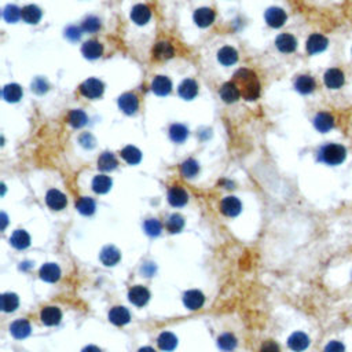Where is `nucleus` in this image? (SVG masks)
<instances>
[{
	"instance_id": "nucleus-1",
	"label": "nucleus",
	"mask_w": 352,
	"mask_h": 352,
	"mask_svg": "<svg viewBox=\"0 0 352 352\" xmlns=\"http://www.w3.org/2000/svg\"><path fill=\"white\" fill-rule=\"evenodd\" d=\"M235 84H238V90L242 98L247 101H256L260 95V83L256 73L249 69H239L234 75Z\"/></svg>"
},
{
	"instance_id": "nucleus-2",
	"label": "nucleus",
	"mask_w": 352,
	"mask_h": 352,
	"mask_svg": "<svg viewBox=\"0 0 352 352\" xmlns=\"http://www.w3.org/2000/svg\"><path fill=\"white\" fill-rule=\"evenodd\" d=\"M345 157H347V150L339 143H327L322 146L318 153V160L327 165H339L345 160Z\"/></svg>"
},
{
	"instance_id": "nucleus-3",
	"label": "nucleus",
	"mask_w": 352,
	"mask_h": 352,
	"mask_svg": "<svg viewBox=\"0 0 352 352\" xmlns=\"http://www.w3.org/2000/svg\"><path fill=\"white\" fill-rule=\"evenodd\" d=\"M103 83L98 79H88L80 85V93L88 99H97L103 94Z\"/></svg>"
},
{
	"instance_id": "nucleus-4",
	"label": "nucleus",
	"mask_w": 352,
	"mask_h": 352,
	"mask_svg": "<svg viewBox=\"0 0 352 352\" xmlns=\"http://www.w3.org/2000/svg\"><path fill=\"white\" fill-rule=\"evenodd\" d=\"M323 81H325L326 87L330 88V90H339L345 83V76L337 68H332L329 71H326L325 76H323Z\"/></svg>"
},
{
	"instance_id": "nucleus-5",
	"label": "nucleus",
	"mask_w": 352,
	"mask_h": 352,
	"mask_svg": "<svg viewBox=\"0 0 352 352\" xmlns=\"http://www.w3.org/2000/svg\"><path fill=\"white\" fill-rule=\"evenodd\" d=\"M220 211L229 217H235L241 213L242 204L237 197H226L220 203Z\"/></svg>"
},
{
	"instance_id": "nucleus-6",
	"label": "nucleus",
	"mask_w": 352,
	"mask_h": 352,
	"mask_svg": "<svg viewBox=\"0 0 352 352\" xmlns=\"http://www.w3.org/2000/svg\"><path fill=\"white\" fill-rule=\"evenodd\" d=\"M119 106L120 109L123 110L125 115L132 116L137 113L138 107H139V101H138V97L135 94L127 93L123 94V95L119 98Z\"/></svg>"
},
{
	"instance_id": "nucleus-7",
	"label": "nucleus",
	"mask_w": 352,
	"mask_h": 352,
	"mask_svg": "<svg viewBox=\"0 0 352 352\" xmlns=\"http://www.w3.org/2000/svg\"><path fill=\"white\" fill-rule=\"evenodd\" d=\"M168 201H169L172 207H185L187 201H189V194L186 193V190L182 189L181 186H173L168 191Z\"/></svg>"
},
{
	"instance_id": "nucleus-8",
	"label": "nucleus",
	"mask_w": 352,
	"mask_h": 352,
	"mask_svg": "<svg viewBox=\"0 0 352 352\" xmlns=\"http://www.w3.org/2000/svg\"><path fill=\"white\" fill-rule=\"evenodd\" d=\"M129 301L137 307H143L145 304H147L150 299V292L146 289L145 286L137 285L132 288L129 293H128Z\"/></svg>"
},
{
	"instance_id": "nucleus-9",
	"label": "nucleus",
	"mask_w": 352,
	"mask_h": 352,
	"mask_svg": "<svg viewBox=\"0 0 352 352\" xmlns=\"http://www.w3.org/2000/svg\"><path fill=\"white\" fill-rule=\"evenodd\" d=\"M46 203L51 209L54 211H61L66 207L68 204V200H66V195L63 193H61L59 190L51 189L46 195Z\"/></svg>"
},
{
	"instance_id": "nucleus-10",
	"label": "nucleus",
	"mask_w": 352,
	"mask_h": 352,
	"mask_svg": "<svg viewBox=\"0 0 352 352\" xmlns=\"http://www.w3.org/2000/svg\"><path fill=\"white\" fill-rule=\"evenodd\" d=\"M286 13L279 7H271L266 11V22L271 28H281L286 22Z\"/></svg>"
},
{
	"instance_id": "nucleus-11",
	"label": "nucleus",
	"mask_w": 352,
	"mask_h": 352,
	"mask_svg": "<svg viewBox=\"0 0 352 352\" xmlns=\"http://www.w3.org/2000/svg\"><path fill=\"white\" fill-rule=\"evenodd\" d=\"M288 345H289L292 351L303 352L310 345V339H308V336L305 333H303V332H295L288 339Z\"/></svg>"
},
{
	"instance_id": "nucleus-12",
	"label": "nucleus",
	"mask_w": 352,
	"mask_h": 352,
	"mask_svg": "<svg viewBox=\"0 0 352 352\" xmlns=\"http://www.w3.org/2000/svg\"><path fill=\"white\" fill-rule=\"evenodd\" d=\"M40 319L44 325L47 326H55L58 325L62 319L61 310L58 307H46L41 310L40 314Z\"/></svg>"
},
{
	"instance_id": "nucleus-13",
	"label": "nucleus",
	"mask_w": 352,
	"mask_h": 352,
	"mask_svg": "<svg viewBox=\"0 0 352 352\" xmlns=\"http://www.w3.org/2000/svg\"><path fill=\"white\" fill-rule=\"evenodd\" d=\"M327 47V39H326L323 35H319V33H314L308 37L307 40V51L311 55L318 53H322L323 50H326Z\"/></svg>"
},
{
	"instance_id": "nucleus-14",
	"label": "nucleus",
	"mask_w": 352,
	"mask_h": 352,
	"mask_svg": "<svg viewBox=\"0 0 352 352\" xmlns=\"http://www.w3.org/2000/svg\"><path fill=\"white\" fill-rule=\"evenodd\" d=\"M275 44H277V49L281 53L289 54L293 53L296 47H297V40H296L295 36L289 35V33H282V35H279L277 37Z\"/></svg>"
},
{
	"instance_id": "nucleus-15",
	"label": "nucleus",
	"mask_w": 352,
	"mask_h": 352,
	"mask_svg": "<svg viewBox=\"0 0 352 352\" xmlns=\"http://www.w3.org/2000/svg\"><path fill=\"white\" fill-rule=\"evenodd\" d=\"M204 301H205V297L200 291H189L186 292L183 295V303L189 310H198L204 305Z\"/></svg>"
},
{
	"instance_id": "nucleus-16",
	"label": "nucleus",
	"mask_w": 352,
	"mask_h": 352,
	"mask_svg": "<svg viewBox=\"0 0 352 352\" xmlns=\"http://www.w3.org/2000/svg\"><path fill=\"white\" fill-rule=\"evenodd\" d=\"M215 21V13L213 10L208 9V7H203V9L195 10L194 13V22L197 24L198 27L207 28L212 25Z\"/></svg>"
},
{
	"instance_id": "nucleus-17",
	"label": "nucleus",
	"mask_w": 352,
	"mask_h": 352,
	"mask_svg": "<svg viewBox=\"0 0 352 352\" xmlns=\"http://www.w3.org/2000/svg\"><path fill=\"white\" fill-rule=\"evenodd\" d=\"M220 97H222V99L226 103H234V102H237L239 99L241 93L238 90L237 84L230 81V83H225L222 85V88H220Z\"/></svg>"
},
{
	"instance_id": "nucleus-18",
	"label": "nucleus",
	"mask_w": 352,
	"mask_h": 352,
	"mask_svg": "<svg viewBox=\"0 0 352 352\" xmlns=\"http://www.w3.org/2000/svg\"><path fill=\"white\" fill-rule=\"evenodd\" d=\"M109 321L117 326H124L131 321V314L125 307H115L110 310Z\"/></svg>"
},
{
	"instance_id": "nucleus-19",
	"label": "nucleus",
	"mask_w": 352,
	"mask_h": 352,
	"mask_svg": "<svg viewBox=\"0 0 352 352\" xmlns=\"http://www.w3.org/2000/svg\"><path fill=\"white\" fill-rule=\"evenodd\" d=\"M151 90L154 94H157L159 97H165L171 93L172 83L167 76H157L154 77L153 83H151Z\"/></svg>"
},
{
	"instance_id": "nucleus-20",
	"label": "nucleus",
	"mask_w": 352,
	"mask_h": 352,
	"mask_svg": "<svg viewBox=\"0 0 352 352\" xmlns=\"http://www.w3.org/2000/svg\"><path fill=\"white\" fill-rule=\"evenodd\" d=\"M151 18V11L147 6L137 5L131 11V19L137 25H146Z\"/></svg>"
},
{
	"instance_id": "nucleus-21",
	"label": "nucleus",
	"mask_w": 352,
	"mask_h": 352,
	"mask_svg": "<svg viewBox=\"0 0 352 352\" xmlns=\"http://www.w3.org/2000/svg\"><path fill=\"white\" fill-rule=\"evenodd\" d=\"M40 278L46 282H57L61 278V269L55 263H46L40 269Z\"/></svg>"
},
{
	"instance_id": "nucleus-22",
	"label": "nucleus",
	"mask_w": 352,
	"mask_h": 352,
	"mask_svg": "<svg viewBox=\"0 0 352 352\" xmlns=\"http://www.w3.org/2000/svg\"><path fill=\"white\" fill-rule=\"evenodd\" d=\"M314 125L319 132H327L335 127V119L333 116L327 112H321L315 116L314 119Z\"/></svg>"
},
{
	"instance_id": "nucleus-23",
	"label": "nucleus",
	"mask_w": 352,
	"mask_h": 352,
	"mask_svg": "<svg viewBox=\"0 0 352 352\" xmlns=\"http://www.w3.org/2000/svg\"><path fill=\"white\" fill-rule=\"evenodd\" d=\"M31 323L27 319H18L13 322V325L10 326V332L11 335L18 340H22L31 335Z\"/></svg>"
},
{
	"instance_id": "nucleus-24",
	"label": "nucleus",
	"mask_w": 352,
	"mask_h": 352,
	"mask_svg": "<svg viewBox=\"0 0 352 352\" xmlns=\"http://www.w3.org/2000/svg\"><path fill=\"white\" fill-rule=\"evenodd\" d=\"M81 51H83L84 57L88 58V59H97L103 53V47H102V44L99 41H97V40H88V41H85L83 44Z\"/></svg>"
},
{
	"instance_id": "nucleus-25",
	"label": "nucleus",
	"mask_w": 352,
	"mask_h": 352,
	"mask_svg": "<svg viewBox=\"0 0 352 352\" xmlns=\"http://www.w3.org/2000/svg\"><path fill=\"white\" fill-rule=\"evenodd\" d=\"M121 259V253L117 248L115 247H105L101 252V261L105 266L110 267V266H116Z\"/></svg>"
},
{
	"instance_id": "nucleus-26",
	"label": "nucleus",
	"mask_w": 352,
	"mask_h": 352,
	"mask_svg": "<svg viewBox=\"0 0 352 352\" xmlns=\"http://www.w3.org/2000/svg\"><path fill=\"white\" fill-rule=\"evenodd\" d=\"M198 85L193 79H186L183 83L179 85V95L186 101H191L197 97Z\"/></svg>"
},
{
	"instance_id": "nucleus-27",
	"label": "nucleus",
	"mask_w": 352,
	"mask_h": 352,
	"mask_svg": "<svg viewBox=\"0 0 352 352\" xmlns=\"http://www.w3.org/2000/svg\"><path fill=\"white\" fill-rule=\"evenodd\" d=\"M173 57V47L167 41H160L153 49V58L159 61H165Z\"/></svg>"
},
{
	"instance_id": "nucleus-28",
	"label": "nucleus",
	"mask_w": 352,
	"mask_h": 352,
	"mask_svg": "<svg viewBox=\"0 0 352 352\" xmlns=\"http://www.w3.org/2000/svg\"><path fill=\"white\" fill-rule=\"evenodd\" d=\"M10 242L17 249H27L31 245V237L25 230H15L10 238Z\"/></svg>"
},
{
	"instance_id": "nucleus-29",
	"label": "nucleus",
	"mask_w": 352,
	"mask_h": 352,
	"mask_svg": "<svg viewBox=\"0 0 352 352\" xmlns=\"http://www.w3.org/2000/svg\"><path fill=\"white\" fill-rule=\"evenodd\" d=\"M21 15L22 19L27 22V24L36 25V24L41 19V10H40L37 6L29 5L21 10Z\"/></svg>"
},
{
	"instance_id": "nucleus-30",
	"label": "nucleus",
	"mask_w": 352,
	"mask_h": 352,
	"mask_svg": "<svg viewBox=\"0 0 352 352\" xmlns=\"http://www.w3.org/2000/svg\"><path fill=\"white\" fill-rule=\"evenodd\" d=\"M217 59H219V62L222 65H234V63L238 61V53L233 49V47L226 46V47L219 50V53H217Z\"/></svg>"
},
{
	"instance_id": "nucleus-31",
	"label": "nucleus",
	"mask_w": 352,
	"mask_h": 352,
	"mask_svg": "<svg viewBox=\"0 0 352 352\" xmlns=\"http://www.w3.org/2000/svg\"><path fill=\"white\" fill-rule=\"evenodd\" d=\"M119 165L117 163V159L115 157V154L109 153V151H105L103 154H101V157L98 159V168L103 172H109L116 169Z\"/></svg>"
},
{
	"instance_id": "nucleus-32",
	"label": "nucleus",
	"mask_w": 352,
	"mask_h": 352,
	"mask_svg": "<svg viewBox=\"0 0 352 352\" xmlns=\"http://www.w3.org/2000/svg\"><path fill=\"white\" fill-rule=\"evenodd\" d=\"M295 87L300 94L313 93L314 90H315V80L308 75L299 76L297 80H296Z\"/></svg>"
},
{
	"instance_id": "nucleus-33",
	"label": "nucleus",
	"mask_w": 352,
	"mask_h": 352,
	"mask_svg": "<svg viewBox=\"0 0 352 352\" xmlns=\"http://www.w3.org/2000/svg\"><path fill=\"white\" fill-rule=\"evenodd\" d=\"M157 343H159V347L161 348L163 351L171 352L173 351L176 348V345H178V339H176V336L173 335V333H171V332H164V333L160 335Z\"/></svg>"
},
{
	"instance_id": "nucleus-34",
	"label": "nucleus",
	"mask_w": 352,
	"mask_h": 352,
	"mask_svg": "<svg viewBox=\"0 0 352 352\" xmlns=\"http://www.w3.org/2000/svg\"><path fill=\"white\" fill-rule=\"evenodd\" d=\"M121 157H123L128 164L131 165H137V164L141 163L142 160V153L141 150L137 149L135 146H127L121 150Z\"/></svg>"
},
{
	"instance_id": "nucleus-35",
	"label": "nucleus",
	"mask_w": 352,
	"mask_h": 352,
	"mask_svg": "<svg viewBox=\"0 0 352 352\" xmlns=\"http://www.w3.org/2000/svg\"><path fill=\"white\" fill-rule=\"evenodd\" d=\"M112 189V179L106 175H98L94 178L93 190L98 194H105Z\"/></svg>"
},
{
	"instance_id": "nucleus-36",
	"label": "nucleus",
	"mask_w": 352,
	"mask_h": 352,
	"mask_svg": "<svg viewBox=\"0 0 352 352\" xmlns=\"http://www.w3.org/2000/svg\"><path fill=\"white\" fill-rule=\"evenodd\" d=\"M169 137L175 143H183L189 137V129L183 124H173L169 129Z\"/></svg>"
},
{
	"instance_id": "nucleus-37",
	"label": "nucleus",
	"mask_w": 352,
	"mask_h": 352,
	"mask_svg": "<svg viewBox=\"0 0 352 352\" xmlns=\"http://www.w3.org/2000/svg\"><path fill=\"white\" fill-rule=\"evenodd\" d=\"M3 98L7 102L15 103L22 98V88L18 84H7L3 90Z\"/></svg>"
},
{
	"instance_id": "nucleus-38",
	"label": "nucleus",
	"mask_w": 352,
	"mask_h": 352,
	"mask_svg": "<svg viewBox=\"0 0 352 352\" xmlns=\"http://www.w3.org/2000/svg\"><path fill=\"white\" fill-rule=\"evenodd\" d=\"M19 305V299L15 293H5L2 295V310L5 313H13Z\"/></svg>"
},
{
	"instance_id": "nucleus-39",
	"label": "nucleus",
	"mask_w": 352,
	"mask_h": 352,
	"mask_svg": "<svg viewBox=\"0 0 352 352\" xmlns=\"http://www.w3.org/2000/svg\"><path fill=\"white\" fill-rule=\"evenodd\" d=\"M68 121H69V124H71L73 128H81L87 124L88 117H87V115L84 113L83 110L76 109V110H72L71 113H69Z\"/></svg>"
},
{
	"instance_id": "nucleus-40",
	"label": "nucleus",
	"mask_w": 352,
	"mask_h": 352,
	"mask_svg": "<svg viewBox=\"0 0 352 352\" xmlns=\"http://www.w3.org/2000/svg\"><path fill=\"white\" fill-rule=\"evenodd\" d=\"M76 208H77V211H79L81 215H93L94 212H95V201L90 197H81L79 201L76 203Z\"/></svg>"
},
{
	"instance_id": "nucleus-41",
	"label": "nucleus",
	"mask_w": 352,
	"mask_h": 352,
	"mask_svg": "<svg viewBox=\"0 0 352 352\" xmlns=\"http://www.w3.org/2000/svg\"><path fill=\"white\" fill-rule=\"evenodd\" d=\"M217 345H219V348L222 351H233L234 348L237 347V339H235V336L231 335V333H225V335H222L219 339H217Z\"/></svg>"
},
{
	"instance_id": "nucleus-42",
	"label": "nucleus",
	"mask_w": 352,
	"mask_h": 352,
	"mask_svg": "<svg viewBox=\"0 0 352 352\" xmlns=\"http://www.w3.org/2000/svg\"><path fill=\"white\" fill-rule=\"evenodd\" d=\"M183 227H185V219H183L181 215L173 213V215L169 216V219H168L167 222V229L169 233H181L182 230H183Z\"/></svg>"
},
{
	"instance_id": "nucleus-43",
	"label": "nucleus",
	"mask_w": 352,
	"mask_h": 352,
	"mask_svg": "<svg viewBox=\"0 0 352 352\" xmlns=\"http://www.w3.org/2000/svg\"><path fill=\"white\" fill-rule=\"evenodd\" d=\"M181 172H182V175L185 176V178H189L190 179V178L197 176V173L200 172V165H198V163L195 161V160H193V159L186 160L185 163L181 165Z\"/></svg>"
},
{
	"instance_id": "nucleus-44",
	"label": "nucleus",
	"mask_w": 352,
	"mask_h": 352,
	"mask_svg": "<svg viewBox=\"0 0 352 352\" xmlns=\"http://www.w3.org/2000/svg\"><path fill=\"white\" fill-rule=\"evenodd\" d=\"M163 226L157 219H149L145 222V231L150 237H157L161 234Z\"/></svg>"
},
{
	"instance_id": "nucleus-45",
	"label": "nucleus",
	"mask_w": 352,
	"mask_h": 352,
	"mask_svg": "<svg viewBox=\"0 0 352 352\" xmlns=\"http://www.w3.org/2000/svg\"><path fill=\"white\" fill-rule=\"evenodd\" d=\"M3 17H5L6 21L10 22V24H15V22L22 17L21 10L18 9L17 6L10 5L7 6L5 9V11H3Z\"/></svg>"
},
{
	"instance_id": "nucleus-46",
	"label": "nucleus",
	"mask_w": 352,
	"mask_h": 352,
	"mask_svg": "<svg viewBox=\"0 0 352 352\" xmlns=\"http://www.w3.org/2000/svg\"><path fill=\"white\" fill-rule=\"evenodd\" d=\"M99 28H101V21L97 17H88L84 19L81 29L84 32H88V33H95V32L99 31Z\"/></svg>"
},
{
	"instance_id": "nucleus-47",
	"label": "nucleus",
	"mask_w": 352,
	"mask_h": 352,
	"mask_svg": "<svg viewBox=\"0 0 352 352\" xmlns=\"http://www.w3.org/2000/svg\"><path fill=\"white\" fill-rule=\"evenodd\" d=\"M32 91L36 94H39V95H41V94L49 91V84H47L46 80L41 79V77H37V79L32 83Z\"/></svg>"
},
{
	"instance_id": "nucleus-48",
	"label": "nucleus",
	"mask_w": 352,
	"mask_h": 352,
	"mask_svg": "<svg viewBox=\"0 0 352 352\" xmlns=\"http://www.w3.org/2000/svg\"><path fill=\"white\" fill-rule=\"evenodd\" d=\"M81 31H83V29H80V28L77 27H69L66 29L65 36L69 40H72V41H77V40H80V37H81Z\"/></svg>"
},
{
	"instance_id": "nucleus-49",
	"label": "nucleus",
	"mask_w": 352,
	"mask_h": 352,
	"mask_svg": "<svg viewBox=\"0 0 352 352\" xmlns=\"http://www.w3.org/2000/svg\"><path fill=\"white\" fill-rule=\"evenodd\" d=\"M323 352H345V347H344L343 343H340L337 340H333V341H330L326 345Z\"/></svg>"
},
{
	"instance_id": "nucleus-50",
	"label": "nucleus",
	"mask_w": 352,
	"mask_h": 352,
	"mask_svg": "<svg viewBox=\"0 0 352 352\" xmlns=\"http://www.w3.org/2000/svg\"><path fill=\"white\" fill-rule=\"evenodd\" d=\"M260 352H281V348L275 341L269 340V341H264L261 348H260Z\"/></svg>"
},
{
	"instance_id": "nucleus-51",
	"label": "nucleus",
	"mask_w": 352,
	"mask_h": 352,
	"mask_svg": "<svg viewBox=\"0 0 352 352\" xmlns=\"http://www.w3.org/2000/svg\"><path fill=\"white\" fill-rule=\"evenodd\" d=\"M80 143H81V146L85 147V149H93L94 146H95V139H94V137L91 134H83V135L80 137Z\"/></svg>"
},
{
	"instance_id": "nucleus-52",
	"label": "nucleus",
	"mask_w": 352,
	"mask_h": 352,
	"mask_svg": "<svg viewBox=\"0 0 352 352\" xmlns=\"http://www.w3.org/2000/svg\"><path fill=\"white\" fill-rule=\"evenodd\" d=\"M81 352H102V351L98 347H95V345H88V347L84 348Z\"/></svg>"
},
{
	"instance_id": "nucleus-53",
	"label": "nucleus",
	"mask_w": 352,
	"mask_h": 352,
	"mask_svg": "<svg viewBox=\"0 0 352 352\" xmlns=\"http://www.w3.org/2000/svg\"><path fill=\"white\" fill-rule=\"evenodd\" d=\"M2 222H3V225H2V230H5L6 226H7V216H6L5 213H2Z\"/></svg>"
},
{
	"instance_id": "nucleus-54",
	"label": "nucleus",
	"mask_w": 352,
	"mask_h": 352,
	"mask_svg": "<svg viewBox=\"0 0 352 352\" xmlns=\"http://www.w3.org/2000/svg\"><path fill=\"white\" fill-rule=\"evenodd\" d=\"M138 352H156V351H154L151 347H143V348H141Z\"/></svg>"
}]
</instances>
